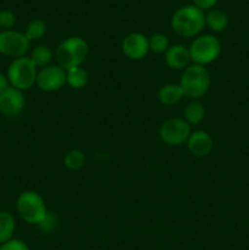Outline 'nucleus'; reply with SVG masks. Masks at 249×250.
Returning a JSON list of instances; mask_svg holds the SVG:
<instances>
[{
    "mask_svg": "<svg viewBox=\"0 0 249 250\" xmlns=\"http://www.w3.org/2000/svg\"><path fill=\"white\" fill-rule=\"evenodd\" d=\"M205 27V14L193 4L185 5L173 12L171 28L183 38H195L200 36Z\"/></svg>",
    "mask_w": 249,
    "mask_h": 250,
    "instance_id": "nucleus-1",
    "label": "nucleus"
},
{
    "mask_svg": "<svg viewBox=\"0 0 249 250\" xmlns=\"http://www.w3.org/2000/svg\"><path fill=\"white\" fill-rule=\"evenodd\" d=\"M178 84L186 98L190 100H199L210 89L211 85L210 72L205 66L190 63L183 70Z\"/></svg>",
    "mask_w": 249,
    "mask_h": 250,
    "instance_id": "nucleus-2",
    "label": "nucleus"
},
{
    "mask_svg": "<svg viewBox=\"0 0 249 250\" xmlns=\"http://www.w3.org/2000/svg\"><path fill=\"white\" fill-rule=\"evenodd\" d=\"M89 53L88 43L81 37H68L63 39L54 53V59L60 67L67 71L82 66Z\"/></svg>",
    "mask_w": 249,
    "mask_h": 250,
    "instance_id": "nucleus-3",
    "label": "nucleus"
},
{
    "mask_svg": "<svg viewBox=\"0 0 249 250\" xmlns=\"http://www.w3.org/2000/svg\"><path fill=\"white\" fill-rule=\"evenodd\" d=\"M38 68L36 67L29 56L14 59L7 67L6 77L11 87L19 90H28L36 85Z\"/></svg>",
    "mask_w": 249,
    "mask_h": 250,
    "instance_id": "nucleus-4",
    "label": "nucleus"
},
{
    "mask_svg": "<svg viewBox=\"0 0 249 250\" xmlns=\"http://www.w3.org/2000/svg\"><path fill=\"white\" fill-rule=\"evenodd\" d=\"M16 210L24 222L39 225L48 214L44 199L34 190H24L17 197Z\"/></svg>",
    "mask_w": 249,
    "mask_h": 250,
    "instance_id": "nucleus-5",
    "label": "nucleus"
},
{
    "mask_svg": "<svg viewBox=\"0 0 249 250\" xmlns=\"http://www.w3.org/2000/svg\"><path fill=\"white\" fill-rule=\"evenodd\" d=\"M188 50L193 63L205 66L217 60L222 46L217 37L212 34H200L193 39Z\"/></svg>",
    "mask_w": 249,
    "mask_h": 250,
    "instance_id": "nucleus-6",
    "label": "nucleus"
},
{
    "mask_svg": "<svg viewBox=\"0 0 249 250\" xmlns=\"http://www.w3.org/2000/svg\"><path fill=\"white\" fill-rule=\"evenodd\" d=\"M190 133L192 128L183 117H172L166 120L159 129L161 141L171 146H182L183 143H187Z\"/></svg>",
    "mask_w": 249,
    "mask_h": 250,
    "instance_id": "nucleus-7",
    "label": "nucleus"
},
{
    "mask_svg": "<svg viewBox=\"0 0 249 250\" xmlns=\"http://www.w3.org/2000/svg\"><path fill=\"white\" fill-rule=\"evenodd\" d=\"M31 48V42L23 32L9 29L0 32V54L9 58L26 56Z\"/></svg>",
    "mask_w": 249,
    "mask_h": 250,
    "instance_id": "nucleus-8",
    "label": "nucleus"
},
{
    "mask_svg": "<svg viewBox=\"0 0 249 250\" xmlns=\"http://www.w3.org/2000/svg\"><path fill=\"white\" fill-rule=\"evenodd\" d=\"M36 85L43 92H56L66 85V71L56 63L38 70Z\"/></svg>",
    "mask_w": 249,
    "mask_h": 250,
    "instance_id": "nucleus-9",
    "label": "nucleus"
},
{
    "mask_svg": "<svg viewBox=\"0 0 249 250\" xmlns=\"http://www.w3.org/2000/svg\"><path fill=\"white\" fill-rule=\"evenodd\" d=\"M26 107V98L22 90L10 85L0 94V114L6 119H16Z\"/></svg>",
    "mask_w": 249,
    "mask_h": 250,
    "instance_id": "nucleus-10",
    "label": "nucleus"
},
{
    "mask_svg": "<svg viewBox=\"0 0 249 250\" xmlns=\"http://www.w3.org/2000/svg\"><path fill=\"white\" fill-rule=\"evenodd\" d=\"M121 50L124 55L129 60H142L149 53L148 37L139 33V32L127 34L121 43Z\"/></svg>",
    "mask_w": 249,
    "mask_h": 250,
    "instance_id": "nucleus-11",
    "label": "nucleus"
},
{
    "mask_svg": "<svg viewBox=\"0 0 249 250\" xmlns=\"http://www.w3.org/2000/svg\"><path fill=\"white\" fill-rule=\"evenodd\" d=\"M214 141L209 132L198 129L190 133L187 141V149L194 158H205L212 151Z\"/></svg>",
    "mask_w": 249,
    "mask_h": 250,
    "instance_id": "nucleus-12",
    "label": "nucleus"
},
{
    "mask_svg": "<svg viewBox=\"0 0 249 250\" xmlns=\"http://www.w3.org/2000/svg\"><path fill=\"white\" fill-rule=\"evenodd\" d=\"M165 62L172 70H185L190 65L189 50L182 44L170 45L165 53Z\"/></svg>",
    "mask_w": 249,
    "mask_h": 250,
    "instance_id": "nucleus-13",
    "label": "nucleus"
},
{
    "mask_svg": "<svg viewBox=\"0 0 249 250\" xmlns=\"http://www.w3.org/2000/svg\"><path fill=\"white\" fill-rule=\"evenodd\" d=\"M183 95L180 84L176 83H167L164 84L158 92V99L165 106H173L182 100Z\"/></svg>",
    "mask_w": 249,
    "mask_h": 250,
    "instance_id": "nucleus-14",
    "label": "nucleus"
},
{
    "mask_svg": "<svg viewBox=\"0 0 249 250\" xmlns=\"http://www.w3.org/2000/svg\"><path fill=\"white\" fill-rule=\"evenodd\" d=\"M205 26L212 32H224L228 26V16L225 11L211 9L205 14Z\"/></svg>",
    "mask_w": 249,
    "mask_h": 250,
    "instance_id": "nucleus-15",
    "label": "nucleus"
},
{
    "mask_svg": "<svg viewBox=\"0 0 249 250\" xmlns=\"http://www.w3.org/2000/svg\"><path fill=\"white\" fill-rule=\"evenodd\" d=\"M204 117L205 107L204 105H203V103H200L199 100H192V102L188 103L187 106L185 107L183 119H185V121L187 122L190 127L202 124Z\"/></svg>",
    "mask_w": 249,
    "mask_h": 250,
    "instance_id": "nucleus-16",
    "label": "nucleus"
},
{
    "mask_svg": "<svg viewBox=\"0 0 249 250\" xmlns=\"http://www.w3.org/2000/svg\"><path fill=\"white\" fill-rule=\"evenodd\" d=\"M16 229L15 216L7 210L0 211V246L12 239Z\"/></svg>",
    "mask_w": 249,
    "mask_h": 250,
    "instance_id": "nucleus-17",
    "label": "nucleus"
},
{
    "mask_svg": "<svg viewBox=\"0 0 249 250\" xmlns=\"http://www.w3.org/2000/svg\"><path fill=\"white\" fill-rule=\"evenodd\" d=\"M29 59L36 65V67L41 70V68L51 65V61L54 60V53L49 46L37 45L31 50Z\"/></svg>",
    "mask_w": 249,
    "mask_h": 250,
    "instance_id": "nucleus-18",
    "label": "nucleus"
},
{
    "mask_svg": "<svg viewBox=\"0 0 249 250\" xmlns=\"http://www.w3.org/2000/svg\"><path fill=\"white\" fill-rule=\"evenodd\" d=\"M88 83V72L82 67L70 68L66 71V84L73 89H82Z\"/></svg>",
    "mask_w": 249,
    "mask_h": 250,
    "instance_id": "nucleus-19",
    "label": "nucleus"
},
{
    "mask_svg": "<svg viewBox=\"0 0 249 250\" xmlns=\"http://www.w3.org/2000/svg\"><path fill=\"white\" fill-rule=\"evenodd\" d=\"M85 163V155L80 149H71L63 156V165L71 171H77L83 167Z\"/></svg>",
    "mask_w": 249,
    "mask_h": 250,
    "instance_id": "nucleus-20",
    "label": "nucleus"
},
{
    "mask_svg": "<svg viewBox=\"0 0 249 250\" xmlns=\"http://www.w3.org/2000/svg\"><path fill=\"white\" fill-rule=\"evenodd\" d=\"M46 23L43 21V20H32L26 27V31L23 32L26 34L27 39L29 42H34V41H41L44 36L46 34Z\"/></svg>",
    "mask_w": 249,
    "mask_h": 250,
    "instance_id": "nucleus-21",
    "label": "nucleus"
},
{
    "mask_svg": "<svg viewBox=\"0 0 249 250\" xmlns=\"http://www.w3.org/2000/svg\"><path fill=\"white\" fill-rule=\"evenodd\" d=\"M149 51L154 54H165L170 48L168 38L163 33H154L148 38Z\"/></svg>",
    "mask_w": 249,
    "mask_h": 250,
    "instance_id": "nucleus-22",
    "label": "nucleus"
},
{
    "mask_svg": "<svg viewBox=\"0 0 249 250\" xmlns=\"http://www.w3.org/2000/svg\"><path fill=\"white\" fill-rule=\"evenodd\" d=\"M15 23H16V16L11 10H0V28H2V31L12 29Z\"/></svg>",
    "mask_w": 249,
    "mask_h": 250,
    "instance_id": "nucleus-23",
    "label": "nucleus"
},
{
    "mask_svg": "<svg viewBox=\"0 0 249 250\" xmlns=\"http://www.w3.org/2000/svg\"><path fill=\"white\" fill-rule=\"evenodd\" d=\"M1 250H31L27 243H24L21 239H10L6 243L1 244Z\"/></svg>",
    "mask_w": 249,
    "mask_h": 250,
    "instance_id": "nucleus-24",
    "label": "nucleus"
},
{
    "mask_svg": "<svg viewBox=\"0 0 249 250\" xmlns=\"http://www.w3.org/2000/svg\"><path fill=\"white\" fill-rule=\"evenodd\" d=\"M41 227V229H43L44 232H51L56 229V217L55 215H53V212H49L46 214V216L44 217L43 221L38 225Z\"/></svg>",
    "mask_w": 249,
    "mask_h": 250,
    "instance_id": "nucleus-25",
    "label": "nucleus"
},
{
    "mask_svg": "<svg viewBox=\"0 0 249 250\" xmlns=\"http://www.w3.org/2000/svg\"><path fill=\"white\" fill-rule=\"evenodd\" d=\"M193 5L200 10H211L216 5L217 0H192Z\"/></svg>",
    "mask_w": 249,
    "mask_h": 250,
    "instance_id": "nucleus-26",
    "label": "nucleus"
},
{
    "mask_svg": "<svg viewBox=\"0 0 249 250\" xmlns=\"http://www.w3.org/2000/svg\"><path fill=\"white\" fill-rule=\"evenodd\" d=\"M9 87H10V83H9V80H7L6 75L0 72V94H1L5 89H7Z\"/></svg>",
    "mask_w": 249,
    "mask_h": 250,
    "instance_id": "nucleus-27",
    "label": "nucleus"
},
{
    "mask_svg": "<svg viewBox=\"0 0 249 250\" xmlns=\"http://www.w3.org/2000/svg\"><path fill=\"white\" fill-rule=\"evenodd\" d=\"M0 250H1V247H0Z\"/></svg>",
    "mask_w": 249,
    "mask_h": 250,
    "instance_id": "nucleus-28",
    "label": "nucleus"
}]
</instances>
